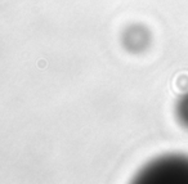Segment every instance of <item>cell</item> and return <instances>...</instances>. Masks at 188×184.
Masks as SVG:
<instances>
[{
  "label": "cell",
  "instance_id": "2",
  "mask_svg": "<svg viewBox=\"0 0 188 184\" xmlns=\"http://www.w3.org/2000/svg\"><path fill=\"white\" fill-rule=\"evenodd\" d=\"M177 113L180 122L188 128V93L183 95L182 99L179 101L178 107H177Z\"/></svg>",
  "mask_w": 188,
  "mask_h": 184
},
{
  "label": "cell",
  "instance_id": "1",
  "mask_svg": "<svg viewBox=\"0 0 188 184\" xmlns=\"http://www.w3.org/2000/svg\"><path fill=\"white\" fill-rule=\"evenodd\" d=\"M139 178L148 182H188V159H160L146 167Z\"/></svg>",
  "mask_w": 188,
  "mask_h": 184
}]
</instances>
